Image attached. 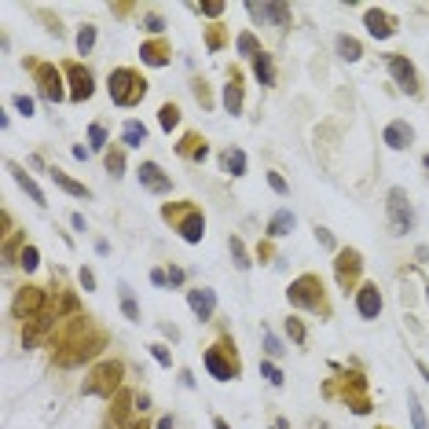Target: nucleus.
Wrapping results in <instances>:
<instances>
[{
  "label": "nucleus",
  "instance_id": "10",
  "mask_svg": "<svg viewBox=\"0 0 429 429\" xmlns=\"http://www.w3.org/2000/svg\"><path fill=\"white\" fill-rule=\"evenodd\" d=\"M67 78H70V100H73V103H84V100H92V92H95V81H92L89 67H81V62H67Z\"/></svg>",
  "mask_w": 429,
  "mask_h": 429
},
{
  "label": "nucleus",
  "instance_id": "30",
  "mask_svg": "<svg viewBox=\"0 0 429 429\" xmlns=\"http://www.w3.org/2000/svg\"><path fill=\"white\" fill-rule=\"evenodd\" d=\"M158 125L165 128V132H173L180 125V106L176 103H162V111H158Z\"/></svg>",
  "mask_w": 429,
  "mask_h": 429
},
{
  "label": "nucleus",
  "instance_id": "6",
  "mask_svg": "<svg viewBox=\"0 0 429 429\" xmlns=\"http://www.w3.org/2000/svg\"><path fill=\"white\" fill-rule=\"evenodd\" d=\"M385 209H389V228H393V235H407V231L415 228V209H411V202H407V191H404V187H393V191H389Z\"/></svg>",
  "mask_w": 429,
  "mask_h": 429
},
{
  "label": "nucleus",
  "instance_id": "22",
  "mask_svg": "<svg viewBox=\"0 0 429 429\" xmlns=\"http://www.w3.org/2000/svg\"><path fill=\"white\" fill-rule=\"evenodd\" d=\"M8 173H12V176L19 180V187H23V191H26V195H30V198H34V202H37V206H48V198H45V191H40V187L34 184V180H30V176H26V169H23V165H15V162H8Z\"/></svg>",
  "mask_w": 429,
  "mask_h": 429
},
{
  "label": "nucleus",
  "instance_id": "7",
  "mask_svg": "<svg viewBox=\"0 0 429 429\" xmlns=\"http://www.w3.org/2000/svg\"><path fill=\"white\" fill-rule=\"evenodd\" d=\"M30 70H34V81H37V89L40 95H45L48 103H59V100H67V89H62V73L51 67V62H30Z\"/></svg>",
  "mask_w": 429,
  "mask_h": 429
},
{
  "label": "nucleus",
  "instance_id": "57",
  "mask_svg": "<svg viewBox=\"0 0 429 429\" xmlns=\"http://www.w3.org/2000/svg\"><path fill=\"white\" fill-rule=\"evenodd\" d=\"M426 169H429V154H426Z\"/></svg>",
  "mask_w": 429,
  "mask_h": 429
},
{
  "label": "nucleus",
  "instance_id": "54",
  "mask_svg": "<svg viewBox=\"0 0 429 429\" xmlns=\"http://www.w3.org/2000/svg\"><path fill=\"white\" fill-rule=\"evenodd\" d=\"M70 224H73L78 231H84V217H81V213H73V217H70Z\"/></svg>",
  "mask_w": 429,
  "mask_h": 429
},
{
  "label": "nucleus",
  "instance_id": "14",
  "mask_svg": "<svg viewBox=\"0 0 429 429\" xmlns=\"http://www.w3.org/2000/svg\"><path fill=\"white\" fill-rule=\"evenodd\" d=\"M356 312L363 319H378L382 316V294H378V283H363L356 290Z\"/></svg>",
  "mask_w": 429,
  "mask_h": 429
},
{
  "label": "nucleus",
  "instance_id": "44",
  "mask_svg": "<svg viewBox=\"0 0 429 429\" xmlns=\"http://www.w3.org/2000/svg\"><path fill=\"white\" fill-rule=\"evenodd\" d=\"M268 184H272V191H275V195H286V191H290V187H286V180L279 176V173H268Z\"/></svg>",
  "mask_w": 429,
  "mask_h": 429
},
{
  "label": "nucleus",
  "instance_id": "31",
  "mask_svg": "<svg viewBox=\"0 0 429 429\" xmlns=\"http://www.w3.org/2000/svg\"><path fill=\"white\" fill-rule=\"evenodd\" d=\"M92 45H95V26H92V23H84V26L78 30V51H81V56H89Z\"/></svg>",
  "mask_w": 429,
  "mask_h": 429
},
{
  "label": "nucleus",
  "instance_id": "15",
  "mask_svg": "<svg viewBox=\"0 0 429 429\" xmlns=\"http://www.w3.org/2000/svg\"><path fill=\"white\" fill-rule=\"evenodd\" d=\"M246 12L253 19H261V23H272V26H290V8L286 4H246Z\"/></svg>",
  "mask_w": 429,
  "mask_h": 429
},
{
  "label": "nucleus",
  "instance_id": "24",
  "mask_svg": "<svg viewBox=\"0 0 429 429\" xmlns=\"http://www.w3.org/2000/svg\"><path fill=\"white\" fill-rule=\"evenodd\" d=\"M294 224H297V217H294L290 209H279L275 217H272V224H268V235H272V239H283V235L294 231Z\"/></svg>",
  "mask_w": 429,
  "mask_h": 429
},
{
  "label": "nucleus",
  "instance_id": "40",
  "mask_svg": "<svg viewBox=\"0 0 429 429\" xmlns=\"http://www.w3.org/2000/svg\"><path fill=\"white\" fill-rule=\"evenodd\" d=\"M224 8H228L224 0H206V4H198V12L209 15V19H217V15H224Z\"/></svg>",
  "mask_w": 429,
  "mask_h": 429
},
{
  "label": "nucleus",
  "instance_id": "2",
  "mask_svg": "<svg viewBox=\"0 0 429 429\" xmlns=\"http://www.w3.org/2000/svg\"><path fill=\"white\" fill-rule=\"evenodd\" d=\"M286 297H290V305H297V308L330 316V305H327V297H323V283H319V275H312V272L297 275L294 283H290V290H286Z\"/></svg>",
  "mask_w": 429,
  "mask_h": 429
},
{
  "label": "nucleus",
  "instance_id": "43",
  "mask_svg": "<svg viewBox=\"0 0 429 429\" xmlns=\"http://www.w3.org/2000/svg\"><path fill=\"white\" fill-rule=\"evenodd\" d=\"M151 356L162 363V367H173V356H169V349H165V345H151Z\"/></svg>",
  "mask_w": 429,
  "mask_h": 429
},
{
  "label": "nucleus",
  "instance_id": "3",
  "mask_svg": "<svg viewBox=\"0 0 429 429\" xmlns=\"http://www.w3.org/2000/svg\"><path fill=\"white\" fill-rule=\"evenodd\" d=\"M121 374H125V367L117 360H103L100 367H92V374L84 378L81 393L84 396H111L114 400V393H121Z\"/></svg>",
  "mask_w": 429,
  "mask_h": 429
},
{
  "label": "nucleus",
  "instance_id": "5",
  "mask_svg": "<svg viewBox=\"0 0 429 429\" xmlns=\"http://www.w3.org/2000/svg\"><path fill=\"white\" fill-rule=\"evenodd\" d=\"M162 217L165 220H176L180 239L191 242V246L202 242V235H206V217H202V209H195V206H165Z\"/></svg>",
  "mask_w": 429,
  "mask_h": 429
},
{
  "label": "nucleus",
  "instance_id": "18",
  "mask_svg": "<svg viewBox=\"0 0 429 429\" xmlns=\"http://www.w3.org/2000/svg\"><path fill=\"white\" fill-rule=\"evenodd\" d=\"M176 154H180V158H191V162H206L209 147H206V139H202L198 132H187V136L176 143Z\"/></svg>",
  "mask_w": 429,
  "mask_h": 429
},
{
  "label": "nucleus",
  "instance_id": "33",
  "mask_svg": "<svg viewBox=\"0 0 429 429\" xmlns=\"http://www.w3.org/2000/svg\"><path fill=\"white\" fill-rule=\"evenodd\" d=\"M407 404H411V426H415V429H429L426 411H422V404H418V396H415V393L407 396Z\"/></svg>",
  "mask_w": 429,
  "mask_h": 429
},
{
  "label": "nucleus",
  "instance_id": "39",
  "mask_svg": "<svg viewBox=\"0 0 429 429\" xmlns=\"http://www.w3.org/2000/svg\"><path fill=\"white\" fill-rule=\"evenodd\" d=\"M264 349H268V356H283V341H279L275 334H272V330H264Z\"/></svg>",
  "mask_w": 429,
  "mask_h": 429
},
{
  "label": "nucleus",
  "instance_id": "45",
  "mask_svg": "<svg viewBox=\"0 0 429 429\" xmlns=\"http://www.w3.org/2000/svg\"><path fill=\"white\" fill-rule=\"evenodd\" d=\"M143 26H147V30H151V34H162V30H165V23H162V15H147V19H143Z\"/></svg>",
  "mask_w": 429,
  "mask_h": 429
},
{
  "label": "nucleus",
  "instance_id": "4",
  "mask_svg": "<svg viewBox=\"0 0 429 429\" xmlns=\"http://www.w3.org/2000/svg\"><path fill=\"white\" fill-rule=\"evenodd\" d=\"M206 371L217 382H231L239 378V356H235V341H217V345L206 349Z\"/></svg>",
  "mask_w": 429,
  "mask_h": 429
},
{
  "label": "nucleus",
  "instance_id": "55",
  "mask_svg": "<svg viewBox=\"0 0 429 429\" xmlns=\"http://www.w3.org/2000/svg\"><path fill=\"white\" fill-rule=\"evenodd\" d=\"M213 429H228V422H224V418H213Z\"/></svg>",
  "mask_w": 429,
  "mask_h": 429
},
{
  "label": "nucleus",
  "instance_id": "16",
  "mask_svg": "<svg viewBox=\"0 0 429 429\" xmlns=\"http://www.w3.org/2000/svg\"><path fill=\"white\" fill-rule=\"evenodd\" d=\"M139 184H143L147 191H154V195L173 191V180L162 173V165H158V162H143V165H139Z\"/></svg>",
  "mask_w": 429,
  "mask_h": 429
},
{
  "label": "nucleus",
  "instance_id": "48",
  "mask_svg": "<svg viewBox=\"0 0 429 429\" xmlns=\"http://www.w3.org/2000/svg\"><path fill=\"white\" fill-rule=\"evenodd\" d=\"M195 95H198V103H202V106H209V103H213V100H209V89H206L202 81H195Z\"/></svg>",
  "mask_w": 429,
  "mask_h": 429
},
{
  "label": "nucleus",
  "instance_id": "35",
  "mask_svg": "<svg viewBox=\"0 0 429 429\" xmlns=\"http://www.w3.org/2000/svg\"><path fill=\"white\" fill-rule=\"evenodd\" d=\"M121 312H125L128 319H132V323L139 319V308H136V301H132V290H128L125 283H121Z\"/></svg>",
  "mask_w": 429,
  "mask_h": 429
},
{
  "label": "nucleus",
  "instance_id": "1",
  "mask_svg": "<svg viewBox=\"0 0 429 429\" xmlns=\"http://www.w3.org/2000/svg\"><path fill=\"white\" fill-rule=\"evenodd\" d=\"M106 92H111V100L117 106H136L147 95V81L139 78L132 67H117V70H111V78H106Z\"/></svg>",
  "mask_w": 429,
  "mask_h": 429
},
{
  "label": "nucleus",
  "instance_id": "20",
  "mask_svg": "<svg viewBox=\"0 0 429 429\" xmlns=\"http://www.w3.org/2000/svg\"><path fill=\"white\" fill-rule=\"evenodd\" d=\"M128 411H136V396L121 389V393L114 396V407H111V429H128L125 426V415Z\"/></svg>",
  "mask_w": 429,
  "mask_h": 429
},
{
  "label": "nucleus",
  "instance_id": "42",
  "mask_svg": "<svg viewBox=\"0 0 429 429\" xmlns=\"http://www.w3.org/2000/svg\"><path fill=\"white\" fill-rule=\"evenodd\" d=\"M206 45H209V51H217V48L224 45V30H220V26H209V34H206Z\"/></svg>",
  "mask_w": 429,
  "mask_h": 429
},
{
  "label": "nucleus",
  "instance_id": "19",
  "mask_svg": "<svg viewBox=\"0 0 429 429\" xmlns=\"http://www.w3.org/2000/svg\"><path fill=\"white\" fill-rule=\"evenodd\" d=\"M224 106H228V114H242V73L231 70L228 84H224Z\"/></svg>",
  "mask_w": 429,
  "mask_h": 429
},
{
  "label": "nucleus",
  "instance_id": "36",
  "mask_svg": "<svg viewBox=\"0 0 429 429\" xmlns=\"http://www.w3.org/2000/svg\"><path fill=\"white\" fill-rule=\"evenodd\" d=\"M286 334H290L294 338V345H305V341H308V334H305V323H301V319H286Z\"/></svg>",
  "mask_w": 429,
  "mask_h": 429
},
{
  "label": "nucleus",
  "instance_id": "47",
  "mask_svg": "<svg viewBox=\"0 0 429 429\" xmlns=\"http://www.w3.org/2000/svg\"><path fill=\"white\" fill-rule=\"evenodd\" d=\"M316 239H319V246H327V250H334V235H330L327 228H316Z\"/></svg>",
  "mask_w": 429,
  "mask_h": 429
},
{
  "label": "nucleus",
  "instance_id": "50",
  "mask_svg": "<svg viewBox=\"0 0 429 429\" xmlns=\"http://www.w3.org/2000/svg\"><path fill=\"white\" fill-rule=\"evenodd\" d=\"M151 283H154V286L169 283V272H162V268H154V272H151Z\"/></svg>",
  "mask_w": 429,
  "mask_h": 429
},
{
  "label": "nucleus",
  "instance_id": "56",
  "mask_svg": "<svg viewBox=\"0 0 429 429\" xmlns=\"http://www.w3.org/2000/svg\"><path fill=\"white\" fill-rule=\"evenodd\" d=\"M128 429H151V426H147V422H132V426H128Z\"/></svg>",
  "mask_w": 429,
  "mask_h": 429
},
{
  "label": "nucleus",
  "instance_id": "49",
  "mask_svg": "<svg viewBox=\"0 0 429 429\" xmlns=\"http://www.w3.org/2000/svg\"><path fill=\"white\" fill-rule=\"evenodd\" d=\"M78 279H81V286H84V290H95V275L89 272V268H81V275H78Z\"/></svg>",
  "mask_w": 429,
  "mask_h": 429
},
{
  "label": "nucleus",
  "instance_id": "26",
  "mask_svg": "<svg viewBox=\"0 0 429 429\" xmlns=\"http://www.w3.org/2000/svg\"><path fill=\"white\" fill-rule=\"evenodd\" d=\"M121 139H125V147H143L147 143V125L143 121H125Z\"/></svg>",
  "mask_w": 429,
  "mask_h": 429
},
{
  "label": "nucleus",
  "instance_id": "25",
  "mask_svg": "<svg viewBox=\"0 0 429 429\" xmlns=\"http://www.w3.org/2000/svg\"><path fill=\"white\" fill-rule=\"evenodd\" d=\"M253 73H257L261 84H268V89L275 84V67H272V56H268V51H261V56L253 59Z\"/></svg>",
  "mask_w": 429,
  "mask_h": 429
},
{
  "label": "nucleus",
  "instance_id": "52",
  "mask_svg": "<svg viewBox=\"0 0 429 429\" xmlns=\"http://www.w3.org/2000/svg\"><path fill=\"white\" fill-rule=\"evenodd\" d=\"M147 407H151V396L139 393V396H136V411H147Z\"/></svg>",
  "mask_w": 429,
  "mask_h": 429
},
{
  "label": "nucleus",
  "instance_id": "51",
  "mask_svg": "<svg viewBox=\"0 0 429 429\" xmlns=\"http://www.w3.org/2000/svg\"><path fill=\"white\" fill-rule=\"evenodd\" d=\"M169 283H173V286L184 283V268H169Z\"/></svg>",
  "mask_w": 429,
  "mask_h": 429
},
{
  "label": "nucleus",
  "instance_id": "13",
  "mask_svg": "<svg viewBox=\"0 0 429 429\" xmlns=\"http://www.w3.org/2000/svg\"><path fill=\"white\" fill-rule=\"evenodd\" d=\"M187 305L202 323H209L213 312H217V294H213L209 286H195V290H187Z\"/></svg>",
  "mask_w": 429,
  "mask_h": 429
},
{
  "label": "nucleus",
  "instance_id": "23",
  "mask_svg": "<svg viewBox=\"0 0 429 429\" xmlns=\"http://www.w3.org/2000/svg\"><path fill=\"white\" fill-rule=\"evenodd\" d=\"M48 176L56 180V187H62L67 195H73V198H92V191L84 187V184H78V180H70L62 169H48Z\"/></svg>",
  "mask_w": 429,
  "mask_h": 429
},
{
  "label": "nucleus",
  "instance_id": "8",
  "mask_svg": "<svg viewBox=\"0 0 429 429\" xmlns=\"http://www.w3.org/2000/svg\"><path fill=\"white\" fill-rule=\"evenodd\" d=\"M12 312L15 319H23V323H30V319H37V316H45L48 312V297L40 286H23L15 297V305H12Z\"/></svg>",
  "mask_w": 429,
  "mask_h": 429
},
{
  "label": "nucleus",
  "instance_id": "28",
  "mask_svg": "<svg viewBox=\"0 0 429 429\" xmlns=\"http://www.w3.org/2000/svg\"><path fill=\"white\" fill-rule=\"evenodd\" d=\"M228 250H231V261H235V268H239V272H250V253H246V246H242V239L239 235H231L228 239Z\"/></svg>",
  "mask_w": 429,
  "mask_h": 429
},
{
  "label": "nucleus",
  "instance_id": "37",
  "mask_svg": "<svg viewBox=\"0 0 429 429\" xmlns=\"http://www.w3.org/2000/svg\"><path fill=\"white\" fill-rule=\"evenodd\" d=\"M121 169H125V151H106V173L121 176Z\"/></svg>",
  "mask_w": 429,
  "mask_h": 429
},
{
  "label": "nucleus",
  "instance_id": "46",
  "mask_svg": "<svg viewBox=\"0 0 429 429\" xmlns=\"http://www.w3.org/2000/svg\"><path fill=\"white\" fill-rule=\"evenodd\" d=\"M15 106H19V114H34V100H30V95H15Z\"/></svg>",
  "mask_w": 429,
  "mask_h": 429
},
{
  "label": "nucleus",
  "instance_id": "17",
  "mask_svg": "<svg viewBox=\"0 0 429 429\" xmlns=\"http://www.w3.org/2000/svg\"><path fill=\"white\" fill-rule=\"evenodd\" d=\"M382 139H385V147H393V151H404V147L415 143V128L407 121H389V125H385V132H382Z\"/></svg>",
  "mask_w": 429,
  "mask_h": 429
},
{
  "label": "nucleus",
  "instance_id": "29",
  "mask_svg": "<svg viewBox=\"0 0 429 429\" xmlns=\"http://www.w3.org/2000/svg\"><path fill=\"white\" fill-rule=\"evenodd\" d=\"M338 56L349 59V62H356V59L363 56V45H360L356 37H345V34H341V37H338Z\"/></svg>",
  "mask_w": 429,
  "mask_h": 429
},
{
  "label": "nucleus",
  "instance_id": "38",
  "mask_svg": "<svg viewBox=\"0 0 429 429\" xmlns=\"http://www.w3.org/2000/svg\"><path fill=\"white\" fill-rule=\"evenodd\" d=\"M89 143H92V151H103V147H106V128L100 121L89 128Z\"/></svg>",
  "mask_w": 429,
  "mask_h": 429
},
{
  "label": "nucleus",
  "instance_id": "32",
  "mask_svg": "<svg viewBox=\"0 0 429 429\" xmlns=\"http://www.w3.org/2000/svg\"><path fill=\"white\" fill-rule=\"evenodd\" d=\"M239 51H242V56H250V59H257V56H261V40H257L253 34H239Z\"/></svg>",
  "mask_w": 429,
  "mask_h": 429
},
{
  "label": "nucleus",
  "instance_id": "21",
  "mask_svg": "<svg viewBox=\"0 0 429 429\" xmlns=\"http://www.w3.org/2000/svg\"><path fill=\"white\" fill-rule=\"evenodd\" d=\"M139 56H143V62H147V67H165L173 51H169V45H165V40H143Z\"/></svg>",
  "mask_w": 429,
  "mask_h": 429
},
{
  "label": "nucleus",
  "instance_id": "11",
  "mask_svg": "<svg viewBox=\"0 0 429 429\" xmlns=\"http://www.w3.org/2000/svg\"><path fill=\"white\" fill-rule=\"evenodd\" d=\"M385 67H389V73L396 78V84L407 92V95H418V73L411 67V59L404 56H385Z\"/></svg>",
  "mask_w": 429,
  "mask_h": 429
},
{
  "label": "nucleus",
  "instance_id": "9",
  "mask_svg": "<svg viewBox=\"0 0 429 429\" xmlns=\"http://www.w3.org/2000/svg\"><path fill=\"white\" fill-rule=\"evenodd\" d=\"M360 272H363V257H360V250H338V257H334V279H338V286L341 290H352L356 286V279H360Z\"/></svg>",
  "mask_w": 429,
  "mask_h": 429
},
{
  "label": "nucleus",
  "instance_id": "58",
  "mask_svg": "<svg viewBox=\"0 0 429 429\" xmlns=\"http://www.w3.org/2000/svg\"><path fill=\"white\" fill-rule=\"evenodd\" d=\"M319 429H330V426H319Z\"/></svg>",
  "mask_w": 429,
  "mask_h": 429
},
{
  "label": "nucleus",
  "instance_id": "53",
  "mask_svg": "<svg viewBox=\"0 0 429 429\" xmlns=\"http://www.w3.org/2000/svg\"><path fill=\"white\" fill-rule=\"evenodd\" d=\"M154 429H176V426H173V418L165 415V418H158V426H154Z\"/></svg>",
  "mask_w": 429,
  "mask_h": 429
},
{
  "label": "nucleus",
  "instance_id": "27",
  "mask_svg": "<svg viewBox=\"0 0 429 429\" xmlns=\"http://www.w3.org/2000/svg\"><path fill=\"white\" fill-rule=\"evenodd\" d=\"M220 162H224V173H231V176H242L246 173V154L239 151V147H228Z\"/></svg>",
  "mask_w": 429,
  "mask_h": 429
},
{
  "label": "nucleus",
  "instance_id": "41",
  "mask_svg": "<svg viewBox=\"0 0 429 429\" xmlns=\"http://www.w3.org/2000/svg\"><path fill=\"white\" fill-rule=\"evenodd\" d=\"M261 374H264V378L272 382V385H283V371H279L275 363H261Z\"/></svg>",
  "mask_w": 429,
  "mask_h": 429
},
{
  "label": "nucleus",
  "instance_id": "12",
  "mask_svg": "<svg viewBox=\"0 0 429 429\" xmlns=\"http://www.w3.org/2000/svg\"><path fill=\"white\" fill-rule=\"evenodd\" d=\"M363 26H367V34L374 40H389L396 34V19L385 15L382 8H367V12H363Z\"/></svg>",
  "mask_w": 429,
  "mask_h": 429
},
{
  "label": "nucleus",
  "instance_id": "34",
  "mask_svg": "<svg viewBox=\"0 0 429 429\" xmlns=\"http://www.w3.org/2000/svg\"><path fill=\"white\" fill-rule=\"evenodd\" d=\"M19 264H23L26 272H34V268L40 264V253H37V246H23V250H19Z\"/></svg>",
  "mask_w": 429,
  "mask_h": 429
}]
</instances>
